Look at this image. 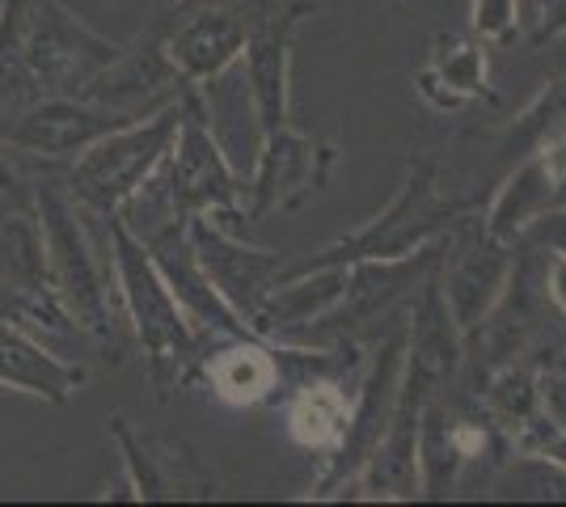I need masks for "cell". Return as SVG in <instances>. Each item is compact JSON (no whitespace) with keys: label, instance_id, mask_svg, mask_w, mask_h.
<instances>
[{"label":"cell","instance_id":"obj_1","mask_svg":"<svg viewBox=\"0 0 566 507\" xmlns=\"http://www.w3.org/2000/svg\"><path fill=\"white\" fill-rule=\"evenodd\" d=\"M169 131H174V115H161L153 127H115L102 140L85 148V157L72 169V191L85 199L97 212H111L127 194L140 187V178L161 157Z\"/></svg>","mask_w":566,"mask_h":507},{"label":"cell","instance_id":"obj_2","mask_svg":"<svg viewBox=\"0 0 566 507\" xmlns=\"http://www.w3.org/2000/svg\"><path fill=\"white\" fill-rule=\"evenodd\" d=\"M39 208H43V233H48L51 271H55V288L64 292L69 309L76 314L81 326H90L97 335L111 330V305H106V288H102V271L85 233L72 220L69 199L60 191L43 187L39 191Z\"/></svg>","mask_w":566,"mask_h":507},{"label":"cell","instance_id":"obj_3","mask_svg":"<svg viewBox=\"0 0 566 507\" xmlns=\"http://www.w3.org/2000/svg\"><path fill=\"white\" fill-rule=\"evenodd\" d=\"M123 127V115L111 106H85V102H43L34 110L18 115V123L4 127L9 145H22L30 152H51V157H69L102 140L106 131Z\"/></svg>","mask_w":566,"mask_h":507},{"label":"cell","instance_id":"obj_4","mask_svg":"<svg viewBox=\"0 0 566 507\" xmlns=\"http://www.w3.org/2000/svg\"><path fill=\"white\" fill-rule=\"evenodd\" d=\"M115 263H118V275H123V288H127V300H132V309L140 317V335L144 342L153 347V356L157 360H166V347L169 342H178L182 330H178V321H174V309H169L166 292L157 284V275H153V266L144 263V254L132 245V237L123 233V224L115 220Z\"/></svg>","mask_w":566,"mask_h":507},{"label":"cell","instance_id":"obj_5","mask_svg":"<svg viewBox=\"0 0 566 507\" xmlns=\"http://www.w3.org/2000/svg\"><path fill=\"white\" fill-rule=\"evenodd\" d=\"M81 381H85L81 368L51 360L34 338H25L22 330L0 321V385H13L25 389V393H43L51 402H64Z\"/></svg>","mask_w":566,"mask_h":507},{"label":"cell","instance_id":"obj_6","mask_svg":"<svg viewBox=\"0 0 566 507\" xmlns=\"http://www.w3.org/2000/svg\"><path fill=\"white\" fill-rule=\"evenodd\" d=\"M212 385L224 402H237V406L259 402L262 393L275 385V363L259 347H237L212 363Z\"/></svg>","mask_w":566,"mask_h":507},{"label":"cell","instance_id":"obj_7","mask_svg":"<svg viewBox=\"0 0 566 507\" xmlns=\"http://www.w3.org/2000/svg\"><path fill=\"white\" fill-rule=\"evenodd\" d=\"M343 423H347V402L338 398L334 385H313L296 398L292 406V435L308 444V448H326L343 435Z\"/></svg>","mask_w":566,"mask_h":507}]
</instances>
